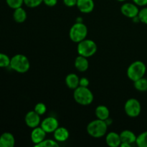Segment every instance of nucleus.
Returning <instances> with one entry per match:
<instances>
[{
    "label": "nucleus",
    "mask_w": 147,
    "mask_h": 147,
    "mask_svg": "<svg viewBox=\"0 0 147 147\" xmlns=\"http://www.w3.org/2000/svg\"><path fill=\"white\" fill-rule=\"evenodd\" d=\"M89 86V80L87 78H81L80 79V83L79 86H83V87H88Z\"/></svg>",
    "instance_id": "obj_29"
},
{
    "label": "nucleus",
    "mask_w": 147,
    "mask_h": 147,
    "mask_svg": "<svg viewBox=\"0 0 147 147\" xmlns=\"http://www.w3.org/2000/svg\"><path fill=\"white\" fill-rule=\"evenodd\" d=\"M134 4L136 5L140 6V7H144V6L147 5V0H132Z\"/></svg>",
    "instance_id": "obj_32"
},
{
    "label": "nucleus",
    "mask_w": 147,
    "mask_h": 147,
    "mask_svg": "<svg viewBox=\"0 0 147 147\" xmlns=\"http://www.w3.org/2000/svg\"><path fill=\"white\" fill-rule=\"evenodd\" d=\"M146 71V66L140 60L134 61L129 66L127 69V76L132 81H136L144 77Z\"/></svg>",
    "instance_id": "obj_4"
},
{
    "label": "nucleus",
    "mask_w": 147,
    "mask_h": 147,
    "mask_svg": "<svg viewBox=\"0 0 147 147\" xmlns=\"http://www.w3.org/2000/svg\"><path fill=\"white\" fill-rule=\"evenodd\" d=\"M121 11L126 17L133 19L134 17L138 16L139 9L138 5L132 3H126L123 4L121 7Z\"/></svg>",
    "instance_id": "obj_8"
},
{
    "label": "nucleus",
    "mask_w": 147,
    "mask_h": 147,
    "mask_svg": "<svg viewBox=\"0 0 147 147\" xmlns=\"http://www.w3.org/2000/svg\"><path fill=\"white\" fill-rule=\"evenodd\" d=\"M70 40L73 42L78 43L85 40L88 35V28L83 22H76L73 24L69 32Z\"/></svg>",
    "instance_id": "obj_5"
},
{
    "label": "nucleus",
    "mask_w": 147,
    "mask_h": 147,
    "mask_svg": "<svg viewBox=\"0 0 147 147\" xmlns=\"http://www.w3.org/2000/svg\"><path fill=\"white\" fill-rule=\"evenodd\" d=\"M57 119L54 117H47L41 122V127L46 133H53L59 127Z\"/></svg>",
    "instance_id": "obj_9"
},
{
    "label": "nucleus",
    "mask_w": 147,
    "mask_h": 147,
    "mask_svg": "<svg viewBox=\"0 0 147 147\" xmlns=\"http://www.w3.org/2000/svg\"><path fill=\"white\" fill-rule=\"evenodd\" d=\"M117 1H126V0H117Z\"/></svg>",
    "instance_id": "obj_34"
},
{
    "label": "nucleus",
    "mask_w": 147,
    "mask_h": 147,
    "mask_svg": "<svg viewBox=\"0 0 147 147\" xmlns=\"http://www.w3.org/2000/svg\"><path fill=\"white\" fill-rule=\"evenodd\" d=\"M13 18L17 23L24 22L27 19V12L22 7L15 9L13 13Z\"/></svg>",
    "instance_id": "obj_20"
},
{
    "label": "nucleus",
    "mask_w": 147,
    "mask_h": 147,
    "mask_svg": "<svg viewBox=\"0 0 147 147\" xmlns=\"http://www.w3.org/2000/svg\"><path fill=\"white\" fill-rule=\"evenodd\" d=\"M131 146V145L129 144L123 143V142H121V145H120V146H121V147H130Z\"/></svg>",
    "instance_id": "obj_33"
},
{
    "label": "nucleus",
    "mask_w": 147,
    "mask_h": 147,
    "mask_svg": "<svg viewBox=\"0 0 147 147\" xmlns=\"http://www.w3.org/2000/svg\"><path fill=\"white\" fill-rule=\"evenodd\" d=\"M10 67L14 71L20 73H27L30 67L29 59L25 55L17 54L13 56L10 62Z\"/></svg>",
    "instance_id": "obj_3"
},
{
    "label": "nucleus",
    "mask_w": 147,
    "mask_h": 147,
    "mask_svg": "<svg viewBox=\"0 0 147 147\" xmlns=\"http://www.w3.org/2000/svg\"><path fill=\"white\" fill-rule=\"evenodd\" d=\"M46 134L47 133L43 130L41 126L40 127L37 126L33 129L31 132V140L34 143V146L45 139Z\"/></svg>",
    "instance_id": "obj_11"
},
{
    "label": "nucleus",
    "mask_w": 147,
    "mask_h": 147,
    "mask_svg": "<svg viewBox=\"0 0 147 147\" xmlns=\"http://www.w3.org/2000/svg\"><path fill=\"white\" fill-rule=\"evenodd\" d=\"M138 17H139L141 22L147 24V7H144V8L139 10Z\"/></svg>",
    "instance_id": "obj_27"
},
{
    "label": "nucleus",
    "mask_w": 147,
    "mask_h": 147,
    "mask_svg": "<svg viewBox=\"0 0 147 147\" xmlns=\"http://www.w3.org/2000/svg\"><path fill=\"white\" fill-rule=\"evenodd\" d=\"M73 98L76 103L82 106L90 105L93 100V95L88 87L78 86L74 90Z\"/></svg>",
    "instance_id": "obj_2"
},
{
    "label": "nucleus",
    "mask_w": 147,
    "mask_h": 147,
    "mask_svg": "<svg viewBox=\"0 0 147 147\" xmlns=\"http://www.w3.org/2000/svg\"><path fill=\"white\" fill-rule=\"evenodd\" d=\"M120 137L121 142H123V143H128L131 145L133 144L136 143L137 136L131 131L124 130L120 134Z\"/></svg>",
    "instance_id": "obj_15"
},
{
    "label": "nucleus",
    "mask_w": 147,
    "mask_h": 147,
    "mask_svg": "<svg viewBox=\"0 0 147 147\" xmlns=\"http://www.w3.org/2000/svg\"><path fill=\"white\" fill-rule=\"evenodd\" d=\"M134 86L135 88L139 91L146 92L147 91V79L144 77L134 82Z\"/></svg>",
    "instance_id": "obj_21"
},
{
    "label": "nucleus",
    "mask_w": 147,
    "mask_h": 147,
    "mask_svg": "<svg viewBox=\"0 0 147 147\" xmlns=\"http://www.w3.org/2000/svg\"><path fill=\"white\" fill-rule=\"evenodd\" d=\"M43 0H24V4L30 8H34L40 6Z\"/></svg>",
    "instance_id": "obj_26"
},
{
    "label": "nucleus",
    "mask_w": 147,
    "mask_h": 147,
    "mask_svg": "<svg viewBox=\"0 0 147 147\" xmlns=\"http://www.w3.org/2000/svg\"><path fill=\"white\" fill-rule=\"evenodd\" d=\"M54 138L57 142H65L69 138V131L66 128L58 127L54 132Z\"/></svg>",
    "instance_id": "obj_17"
},
{
    "label": "nucleus",
    "mask_w": 147,
    "mask_h": 147,
    "mask_svg": "<svg viewBox=\"0 0 147 147\" xmlns=\"http://www.w3.org/2000/svg\"><path fill=\"white\" fill-rule=\"evenodd\" d=\"M96 117L100 120L106 121V119H109V116H110V111L108 107L106 106H98L96 109Z\"/></svg>",
    "instance_id": "obj_19"
},
{
    "label": "nucleus",
    "mask_w": 147,
    "mask_h": 147,
    "mask_svg": "<svg viewBox=\"0 0 147 147\" xmlns=\"http://www.w3.org/2000/svg\"><path fill=\"white\" fill-rule=\"evenodd\" d=\"M106 142L108 146L111 147L120 146L121 143L120 134H118L116 132H110L106 135Z\"/></svg>",
    "instance_id": "obj_14"
},
{
    "label": "nucleus",
    "mask_w": 147,
    "mask_h": 147,
    "mask_svg": "<svg viewBox=\"0 0 147 147\" xmlns=\"http://www.w3.org/2000/svg\"><path fill=\"white\" fill-rule=\"evenodd\" d=\"M36 147H58L59 144L57 141L52 139H45L38 144L35 145Z\"/></svg>",
    "instance_id": "obj_23"
},
{
    "label": "nucleus",
    "mask_w": 147,
    "mask_h": 147,
    "mask_svg": "<svg viewBox=\"0 0 147 147\" xmlns=\"http://www.w3.org/2000/svg\"><path fill=\"white\" fill-rule=\"evenodd\" d=\"M24 121H25V123L27 126L32 128V129H34V128L37 127L41 122L40 115H39L34 111H31L26 114Z\"/></svg>",
    "instance_id": "obj_10"
},
{
    "label": "nucleus",
    "mask_w": 147,
    "mask_h": 147,
    "mask_svg": "<svg viewBox=\"0 0 147 147\" xmlns=\"http://www.w3.org/2000/svg\"><path fill=\"white\" fill-rule=\"evenodd\" d=\"M15 144V139L11 133L4 132L0 136V147H13Z\"/></svg>",
    "instance_id": "obj_13"
},
{
    "label": "nucleus",
    "mask_w": 147,
    "mask_h": 147,
    "mask_svg": "<svg viewBox=\"0 0 147 147\" xmlns=\"http://www.w3.org/2000/svg\"><path fill=\"white\" fill-rule=\"evenodd\" d=\"M136 144L139 147H147V131L137 136Z\"/></svg>",
    "instance_id": "obj_22"
},
{
    "label": "nucleus",
    "mask_w": 147,
    "mask_h": 147,
    "mask_svg": "<svg viewBox=\"0 0 147 147\" xmlns=\"http://www.w3.org/2000/svg\"><path fill=\"white\" fill-rule=\"evenodd\" d=\"M11 59L7 55L0 53V67H7L10 65Z\"/></svg>",
    "instance_id": "obj_24"
},
{
    "label": "nucleus",
    "mask_w": 147,
    "mask_h": 147,
    "mask_svg": "<svg viewBox=\"0 0 147 147\" xmlns=\"http://www.w3.org/2000/svg\"><path fill=\"white\" fill-rule=\"evenodd\" d=\"M34 111L37 112L39 115L42 116L47 111V107H46L45 104L43 103H38L35 105L34 106Z\"/></svg>",
    "instance_id": "obj_28"
},
{
    "label": "nucleus",
    "mask_w": 147,
    "mask_h": 147,
    "mask_svg": "<svg viewBox=\"0 0 147 147\" xmlns=\"http://www.w3.org/2000/svg\"><path fill=\"white\" fill-rule=\"evenodd\" d=\"M76 6L81 12L87 14L93 11L95 4L93 0H78Z\"/></svg>",
    "instance_id": "obj_12"
},
{
    "label": "nucleus",
    "mask_w": 147,
    "mask_h": 147,
    "mask_svg": "<svg viewBox=\"0 0 147 147\" xmlns=\"http://www.w3.org/2000/svg\"><path fill=\"white\" fill-rule=\"evenodd\" d=\"M97 45L94 41L86 39L78 42L77 46L78 53L86 57L93 56L97 52Z\"/></svg>",
    "instance_id": "obj_6"
},
{
    "label": "nucleus",
    "mask_w": 147,
    "mask_h": 147,
    "mask_svg": "<svg viewBox=\"0 0 147 147\" xmlns=\"http://www.w3.org/2000/svg\"><path fill=\"white\" fill-rule=\"evenodd\" d=\"M124 110L129 117L135 118L140 115L142 111V106L137 99L130 98L125 103Z\"/></svg>",
    "instance_id": "obj_7"
},
{
    "label": "nucleus",
    "mask_w": 147,
    "mask_h": 147,
    "mask_svg": "<svg viewBox=\"0 0 147 147\" xmlns=\"http://www.w3.org/2000/svg\"><path fill=\"white\" fill-rule=\"evenodd\" d=\"M79 83H80V78L75 73H70L66 76L65 83L69 88L75 90L79 86Z\"/></svg>",
    "instance_id": "obj_18"
},
{
    "label": "nucleus",
    "mask_w": 147,
    "mask_h": 147,
    "mask_svg": "<svg viewBox=\"0 0 147 147\" xmlns=\"http://www.w3.org/2000/svg\"><path fill=\"white\" fill-rule=\"evenodd\" d=\"M43 2L48 7H54L57 3V0H43Z\"/></svg>",
    "instance_id": "obj_31"
},
{
    "label": "nucleus",
    "mask_w": 147,
    "mask_h": 147,
    "mask_svg": "<svg viewBox=\"0 0 147 147\" xmlns=\"http://www.w3.org/2000/svg\"><path fill=\"white\" fill-rule=\"evenodd\" d=\"M75 67L78 71L85 72L88 69L89 63L87 57L79 55L75 60Z\"/></svg>",
    "instance_id": "obj_16"
},
{
    "label": "nucleus",
    "mask_w": 147,
    "mask_h": 147,
    "mask_svg": "<svg viewBox=\"0 0 147 147\" xmlns=\"http://www.w3.org/2000/svg\"><path fill=\"white\" fill-rule=\"evenodd\" d=\"M77 1L78 0H63V2L67 7H72L77 4Z\"/></svg>",
    "instance_id": "obj_30"
},
{
    "label": "nucleus",
    "mask_w": 147,
    "mask_h": 147,
    "mask_svg": "<svg viewBox=\"0 0 147 147\" xmlns=\"http://www.w3.org/2000/svg\"><path fill=\"white\" fill-rule=\"evenodd\" d=\"M7 5L11 9H15L21 7L24 4V0H6Z\"/></svg>",
    "instance_id": "obj_25"
},
{
    "label": "nucleus",
    "mask_w": 147,
    "mask_h": 147,
    "mask_svg": "<svg viewBox=\"0 0 147 147\" xmlns=\"http://www.w3.org/2000/svg\"><path fill=\"white\" fill-rule=\"evenodd\" d=\"M108 125L106 122L100 119H96L88 124L87 131L90 136L94 138L103 137L107 132Z\"/></svg>",
    "instance_id": "obj_1"
}]
</instances>
